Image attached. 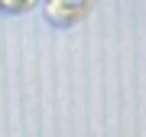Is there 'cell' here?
I'll use <instances>...</instances> for the list:
<instances>
[{
  "mask_svg": "<svg viewBox=\"0 0 146 137\" xmlns=\"http://www.w3.org/2000/svg\"><path fill=\"white\" fill-rule=\"evenodd\" d=\"M29 3H33V0H0V7H3V10H26Z\"/></svg>",
  "mask_w": 146,
  "mask_h": 137,
  "instance_id": "obj_1",
  "label": "cell"
}]
</instances>
